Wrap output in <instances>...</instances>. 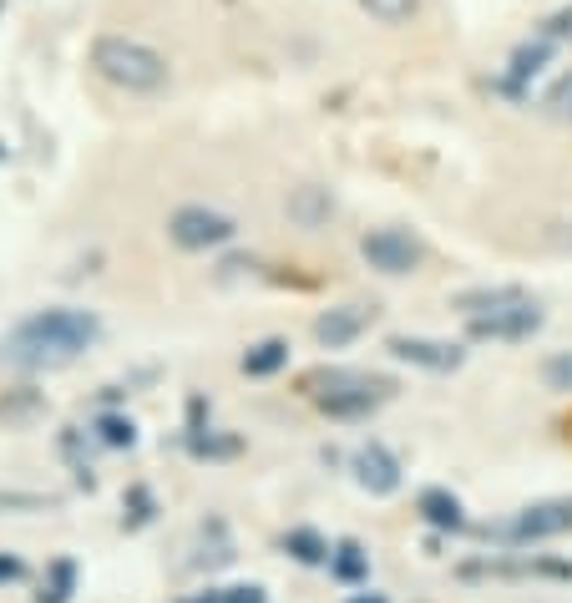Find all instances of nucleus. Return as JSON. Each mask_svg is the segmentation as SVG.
I'll use <instances>...</instances> for the list:
<instances>
[{"label": "nucleus", "mask_w": 572, "mask_h": 603, "mask_svg": "<svg viewBox=\"0 0 572 603\" xmlns=\"http://www.w3.org/2000/svg\"><path fill=\"white\" fill-rule=\"evenodd\" d=\"M102 340V320L87 310H41L31 320H21L6 340L0 355L16 370H61L71 365L81 350H92Z\"/></svg>", "instance_id": "nucleus-1"}, {"label": "nucleus", "mask_w": 572, "mask_h": 603, "mask_svg": "<svg viewBox=\"0 0 572 603\" xmlns=\"http://www.w3.org/2000/svg\"><path fill=\"white\" fill-rule=\"evenodd\" d=\"M92 66L117 92H162L168 87V56L137 36H97Z\"/></svg>", "instance_id": "nucleus-2"}, {"label": "nucleus", "mask_w": 572, "mask_h": 603, "mask_svg": "<svg viewBox=\"0 0 572 603\" xmlns=\"http://www.w3.org/2000/svg\"><path fill=\"white\" fill-rule=\"evenodd\" d=\"M304 386H309L314 406L335 421H360L375 406H385L390 391H395L385 375H365V370H314Z\"/></svg>", "instance_id": "nucleus-3"}, {"label": "nucleus", "mask_w": 572, "mask_h": 603, "mask_svg": "<svg viewBox=\"0 0 572 603\" xmlns=\"http://www.w3.org/2000/svg\"><path fill=\"white\" fill-rule=\"evenodd\" d=\"M572 533V497H547V502H532L522 507L517 517L497 522L492 538L497 543H512V548H527V543H542V538H562Z\"/></svg>", "instance_id": "nucleus-4"}, {"label": "nucleus", "mask_w": 572, "mask_h": 603, "mask_svg": "<svg viewBox=\"0 0 572 603\" xmlns=\"http://www.w3.org/2000/svg\"><path fill=\"white\" fill-rule=\"evenodd\" d=\"M168 234H173L178 249H218V244H228V239L238 234V223H233L228 213H218V208L188 203V208H178V213L168 218Z\"/></svg>", "instance_id": "nucleus-5"}, {"label": "nucleus", "mask_w": 572, "mask_h": 603, "mask_svg": "<svg viewBox=\"0 0 572 603\" xmlns=\"http://www.w3.org/2000/svg\"><path fill=\"white\" fill-rule=\"evenodd\" d=\"M471 320V335L476 340H527L542 330V310L537 299H517V305H502V310H486V315H466Z\"/></svg>", "instance_id": "nucleus-6"}, {"label": "nucleus", "mask_w": 572, "mask_h": 603, "mask_svg": "<svg viewBox=\"0 0 572 603\" xmlns=\"http://www.w3.org/2000/svg\"><path fill=\"white\" fill-rule=\"evenodd\" d=\"M360 254L370 269L380 274H416L421 269V244L411 234H400V229H375L360 239Z\"/></svg>", "instance_id": "nucleus-7"}, {"label": "nucleus", "mask_w": 572, "mask_h": 603, "mask_svg": "<svg viewBox=\"0 0 572 603\" xmlns=\"http://www.w3.org/2000/svg\"><path fill=\"white\" fill-rule=\"evenodd\" d=\"M370 320H375V310H365V305L330 310V315H319V320H314V340H319L324 350H345L350 340H360V335L370 330Z\"/></svg>", "instance_id": "nucleus-8"}, {"label": "nucleus", "mask_w": 572, "mask_h": 603, "mask_svg": "<svg viewBox=\"0 0 572 603\" xmlns=\"http://www.w3.org/2000/svg\"><path fill=\"white\" fill-rule=\"evenodd\" d=\"M355 482H360L365 492H375V497H390V492L400 487V462L390 457L380 441H370V446L355 451Z\"/></svg>", "instance_id": "nucleus-9"}, {"label": "nucleus", "mask_w": 572, "mask_h": 603, "mask_svg": "<svg viewBox=\"0 0 572 603\" xmlns=\"http://www.w3.org/2000/svg\"><path fill=\"white\" fill-rule=\"evenodd\" d=\"M390 355L405 360V365H421V370H456L466 355L461 345H446V340H416V335H395L390 340Z\"/></svg>", "instance_id": "nucleus-10"}, {"label": "nucleus", "mask_w": 572, "mask_h": 603, "mask_svg": "<svg viewBox=\"0 0 572 603\" xmlns=\"http://www.w3.org/2000/svg\"><path fill=\"white\" fill-rule=\"evenodd\" d=\"M421 517H426L431 527H446V533H461V527H466V517H461V502H456L446 487H431V492H421Z\"/></svg>", "instance_id": "nucleus-11"}, {"label": "nucleus", "mask_w": 572, "mask_h": 603, "mask_svg": "<svg viewBox=\"0 0 572 603\" xmlns=\"http://www.w3.org/2000/svg\"><path fill=\"white\" fill-rule=\"evenodd\" d=\"M466 573H517V578H562V583H572V563H471Z\"/></svg>", "instance_id": "nucleus-12"}, {"label": "nucleus", "mask_w": 572, "mask_h": 603, "mask_svg": "<svg viewBox=\"0 0 572 603\" xmlns=\"http://www.w3.org/2000/svg\"><path fill=\"white\" fill-rule=\"evenodd\" d=\"M517 299H527V294L512 289V284H502V289H466V294H456V310H466V315H486V310L517 305Z\"/></svg>", "instance_id": "nucleus-13"}, {"label": "nucleus", "mask_w": 572, "mask_h": 603, "mask_svg": "<svg viewBox=\"0 0 572 603\" xmlns=\"http://www.w3.org/2000/svg\"><path fill=\"white\" fill-rule=\"evenodd\" d=\"M284 360H289V345L284 340H264V345H254L249 355H243V375H274Z\"/></svg>", "instance_id": "nucleus-14"}, {"label": "nucleus", "mask_w": 572, "mask_h": 603, "mask_svg": "<svg viewBox=\"0 0 572 603\" xmlns=\"http://www.w3.org/2000/svg\"><path fill=\"white\" fill-rule=\"evenodd\" d=\"M284 548L299 558V563H330V543H324L319 533H309V527H299V533L284 538Z\"/></svg>", "instance_id": "nucleus-15"}, {"label": "nucleus", "mask_w": 572, "mask_h": 603, "mask_svg": "<svg viewBox=\"0 0 572 603\" xmlns=\"http://www.w3.org/2000/svg\"><path fill=\"white\" fill-rule=\"evenodd\" d=\"M330 568H335V578H345V583H360V578L370 573V563H365L360 543H340V548L330 553Z\"/></svg>", "instance_id": "nucleus-16"}, {"label": "nucleus", "mask_w": 572, "mask_h": 603, "mask_svg": "<svg viewBox=\"0 0 572 603\" xmlns=\"http://www.w3.org/2000/svg\"><path fill=\"white\" fill-rule=\"evenodd\" d=\"M71 588H76V563H71V558H56V563H51V578H46V588H41V603H66Z\"/></svg>", "instance_id": "nucleus-17"}, {"label": "nucleus", "mask_w": 572, "mask_h": 603, "mask_svg": "<svg viewBox=\"0 0 572 603\" xmlns=\"http://www.w3.org/2000/svg\"><path fill=\"white\" fill-rule=\"evenodd\" d=\"M542 112H547L552 122H572V71H562V77L547 87V97H542Z\"/></svg>", "instance_id": "nucleus-18"}, {"label": "nucleus", "mask_w": 572, "mask_h": 603, "mask_svg": "<svg viewBox=\"0 0 572 603\" xmlns=\"http://www.w3.org/2000/svg\"><path fill=\"white\" fill-rule=\"evenodd\" d=\"M289 213H294L299 223H309V229H314V223H319L324 213H330V198H324L319 188H299V193H294V203H289Z\"/></svg>", "instance_id": "nucleus-19"}, {"label": "nucleus", "mask_w": 572, "mask_h": 603, "mask_svg": "<svg viewBox=\"0 0 572 603\" xmlns=\"http://www.w3.org/2000/svg\"><path fill=\"white\" fill-rule=\"evenodd\" d=\"M360 6H365L375 21L400 26V21H411V16H416V6H421V0H360Z\"/></svg>", "instance_id": "nucleus-20"}, {"label": "nucleus", "mask_w": 572, "mask_h": 603, "mask_svg": "<svg viewBox=\"0 0 572 603\" xmlns=\"http://www.w3.org/2000/svg\"><path fill=\"white\" fill-rule=\"evenodd\" d=\"M542 66H547V41H537V46H517V56H512V82L537 77Z\"/></svg>", "instance_id": "nucleus-21"}, {"label": "nucleus", "mask_w": 572, "mask_h": 603, "mask_svg": "<svg viewBox=\"0 0 572 603\" xmlns=\"http://www.w3.org/2000/svg\"><path fill=\"white\" fill-rule=\"evenodd\" d=\"M97 431H102V441H107V446H132V441H137V426H132V421H122V416H102V421H97Z\"/></svg>", "instance_id": "nucleus-22"}, {"label": "nucleus", "mask_w": 572, "mask_h": 603, "mask_svg": "<svg viewBox=\"0 0 572 603\" xmlns=\"http://www.w3.org/2000/svg\"><path fill=\"white\" fill-rule=\"evenodd\" d=\"M547 381H552L557 391H572V355H557V360L547 365Z\"/></svg>", "instance_id": "nucleus-23"}, {"label": "nucleus", "mask_w": 572, "mask_h": 603, "mask_svg": "<svg viewBox=\"0 0 572 603\" xmlns=\"http://www.w3.org/2000/svg\"><path fill=\"white\" fill-rule=\"evenodd\" d=\"M26 578V563L16 553H0V583H21Z\"/></svg>", "instance_id": "nucleus-24"}, {"label": "nucleus", "mask_w": 572, "mask_h": 603, "mask_svg": "<svg viewBox=\"0 0 572 603\" xmlns=\"http://www.w3.org/2000/svg\"><path fill=\"white\" fill-rule=\"evenodd\" d=\"M223 603H264V588H259V583H249V588H228Z\"/></svg>", "instance_id": "nucleus-25"}, {"label": "nucleus", "mask_w": 572, "mask_h": 603, "mask_svg": "<svg viewBox=\"0 0 572 603\" xmlns=\"http://www.w3.org/2000/svg\"><path fill=\"white\" fill-rule=\"evenodd\" d=\"M152 517V497L142 487H132V522H147Z\"/></svg>", "instance_id": "nucleus-26"}, {"label": "nucleus", "mask_w": 572, "mask_h": 603, "mask_svg": "<svg viewBox=\"0 0 572 603\" xmlns=\"http://www.w3.org/2000/svg\"><path fill=\"white\" fill-rule=\"evenodd\" d=\"M547 36H572V16H567V11H562V16H552Z\"/></svg>", "instance_id": "nucleus-27"}, {"label": "nucleus", "mask_w": 572, "mask_h": 603, "mask_svg": "<svg viewBox=\"0 0 572 603\" xmlns=\"http://www.w3.org/2000/svg\"><path fill=\"white\" fill-rule=\"evenodd\" d=\"M355 603H385V598H355Z\"/></svg>", "instance_id": "nucleus-28"}, {"label": "nucleus", "mask_w": 572, "mask_h": 603, "mask_svg": "<svg viewBox=\"0 0 572 603\" xmlns=\"http://www.w3.org/2000/svg\"><path fill=\"white\" fill-rule=\"evenodd\" d=\"M193 603H218V598H193Z\"/></svg>", "instance_id": "nucleus-29"}]
</instances>
